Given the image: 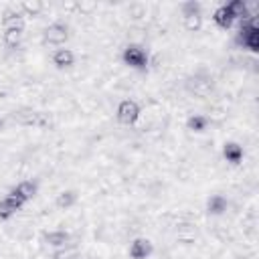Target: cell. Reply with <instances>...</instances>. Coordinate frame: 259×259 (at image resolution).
<instances>
[{
	"label": "cell",
	"mask_w": 259,
	"mask_h": 259,
	"mask_svg": "<svg viewBox=\"0 0 259 259\" xmlns=\"http://www.w3.org/2000/svg\"><path fill=\"white\" fill-rule=\"evenodd\" d=\"M212 20H214L221 28H229V26L233 24L235 16L231 14V10H229V6H227V4H221V6L212 12Z\"/></svg>",
	"instance_id": "cell-8"
},
{
	"label": "cell",
	"mask_w": 259,
	"mask_h": 259,
	"mask_svg": "<svg viewBox=\"0 0 259 259\" xmlns=\"http://www.w3.org/2000/svg\"><path fill=\"white\" fill-rule=\"evenodd\" d=\"M77 251L73 247H61L57 253H55V259H75Z\"/></svg>",
	"instance_id": "cell-21"
},
{
	"label": "cell",
	"mask_w": 259,
	"mask_h": 259,
	"mask_svg": "<svg viewBox=\"0 0 259 259\" xmlns=\"http://www.w3.org/2000/svg\"><path fill=\"white\" fill-rule=\"evenodd\" d=\"M206 210L210 214H221L227 210V198L223 194H212L208 200H206Z\"/></svg>",
	"instance_id": "cell-14"
},
{
	"label": "cell",
	"mask_w": 259,
	"mask_h": 259,
	"mask_svg": "<svg viewBox=\"0 0 259 259\" xmlns=\"http://www.w3.org/2000/svg\"><path fill=\"white\" fill-rule=\"evenodd\" d=\"M67 36H69V30L61 22H53L45 28V42H49V45H63L67 40Z\"/></svg>",
	"instance_id": "cell-6"
},
{
	"label": "cell",
	"mask_w": 259,
	"mask_h": 259,
	"mask_svg": "<svg viewBox=\"0 0 259 259\" xmlns=\"http://www.w3.org/2000/svg\"><path fill=\"white\" fill-rule=\"evenodd\" d=\"M14 192L20 194L24 200H30V198L36 194V182H32V180H22V182L14 188Z\"/></svg>",
	"instance_id": "cell-16"
},
{
	"label": "cell",
	"mask_w": 259,
	"mask_h": 259,
	"mask_svg": "<svg viewBox=\"0 0 259 259\" xmlns=\"http://www.w3.org/2000/svg\"><path fill=\"white\" fill-rule=\"evenodd\" d=\"M152 251H154V247L148 239H136L130 245V257L132 259H146L152 255Z\"/></svg>",
	"instance_id": "cell-7"
},
{
	"label": "cell",
	"mask_w": 259,
	"mask_h": 259,
	"mask_svg": "<svg viewBox=\"0 0 259 259\" xmlns=\"http://www.w3.org/2000/svg\"><path fill=\"white\" fill-rule=\"evenodd\" d=\"M2 26L4 28H24V22H22V12L16 8V10H6L2 14Z\"/></svg>",
	"instance_id": "cell-9"
},
{
	"label": "cell",
	"mask_w": 259,
	"mask_h": 259,
	"mask_svg": "<svg viewBox=\"0 0 259 259\" xmlns=\"http://www.w3.org/2000/svg\"><path fill=\"white\" fill-rule=\"evenodd\" d=\"M223 154H225L227 162H231V164H239L241 158H243V148H241L239 144H235V142H227V144L223 146Z\"/></svg>",
	"instance_id": "cell-11"
},
{
	"label": "cell",
	"mask_w": 259,
	"mask_h": 259,
	"mask_svg": "<svg viewBox=\"0 0 259 259\" xmlns=\"http://www.w3.org/2000/svg\"><path fill=\"white\" fill-rule=\"evenodd\" d=\"M140 117V105L134 99H121L117 105V119L125 125L134 123Z\"/></svg>",
	"instance_id": "cell-4"
},
{
	"label": "cell",
	"mask_w": 259,
	"mask_h": 259,
	"mask_svg": "<svg viewBox=\"0 0 259 259\" xmlns=\"http://www.w3.org/2000/svg\"><path fill=\"white\" fill-rule=\"evenodd\" d=\"M176 237H178V241L180 243H192L194 239H196V229H194V225L192 223H180L178 225V229H176Z\"/></svg>",
	"instance_id": "cell-12"
},
{
	"label": "cell",
	"mask_w": 259,
	"mask_h": 259,
	"mask_svg": "<svg viewBox=\"0 0 259 259\" xmlns=\"http://www.w3.org/2000/svg\"><path fill=\"white\" fill-rule=\"evenodd\" d=\"M227 6H229V10H231V14H233L235 18H247V16H249L247 4H245L243 0H231Z\"/></svg>",
	"instance_id": "cell-20"
},
{
	"label": "cell",
	"mask_w": 259,
	"mask_h": 259,
	"mask_svg": "<svg viewBox=\"0 0 259 259\" xmlns=\"http://www.w3.org/2000/svg\"><path fill=\"white\" fill-rule=\"evenodd\" d=\"M12 119L20 125H36V127H49L51 115L45 111H34L28 107H20L12 111Z\"/></svg>",
	"instance_id": "cell-1"
},
{
	"label": "cell",
	"mask_w": 259,
	"mask_h": 259,
	"mask_svg": "<svg viewBox=\"0 0 259 259\" xmlns=\"http://www.w3.org/2000/svg\"><path fill=\"white\" fill-rule=\"evenodd\" d=\"M180 8H182V22H184V28L190 30V32L200 30V26H202L200 4L194 2V0H190V2H184Z\"/></svg>",
	"instance_id": "cell-2"
},
{
	"label": "cell",
	"mask_w": 259,
	"mask_h": 259,
	"mask_svg": "<svg viewBox=\"0 0 259 259\" xmlns=\"http://www.w3.org/2000/svg\"><path fill=\"white\" fill-rule=\"evenodd\" d=\"M45 243L55 247V249H61V247H67L69 243V235L65 231H51L45 235Z\"/></svg>",
	"instance_id": "cell-13"
},
{
	"label": "cell",
	"mask_w": 259,
	"mask_h": 259,
	"mask_svg": "<svg viewBox=\"0 0 259 259\" xmlns=\"http://www.w3.org/2000/svg\"><path fill=\"white\" fill-rule=\"evenodd\" d=\"M24 202H26V200H24L20 194H16V192L12 190L6 198L0 200V219H10V217H12Z\"/></svg>",
	"instance_id": "cell-5"
},
{
	"label": "cell",
	"mask_w": 259,
	"mask_h": 259,
	"mask_svg": "<svg viewBox=\"0 0 259 259\" xmlns=\"http://www.w3.org/2000/svg\"><path fill=\"white\" fill-rule=\"evenodd\" d=\"M75 202H77V194L73 190H63L61 194H57V200H55L59 208H71Z\"/></svg>",
	"instance_id": "cell-19"
},
{
	"label": "cell",
	"mask_w": 259,
	"mask_h": 259,
	"mask_svg": "<svg viewBox=\"0 0 259 259\" xmlns=\"http://www.w3.org/2000/svg\"><path fill=\"white\" fill-rule=\"evenodd\" d=\"M121 59H123L125 65L136 67V69H144L148 65V53L140 45H127L121 53Z\"/></svg>",
	"instance_id": "cell-3"
},
{
	"label": "cell",
	"mask_w": 259,
	"mask_h": 259,
	"mask_svg": "<svg viewBox=\"0 0 259 259\" xmlns=\"http://www.w3.org/2000/svg\"><path fill=\"white\" fill-rule=\"evenodd\" d=\"M53 63L59 67V69H65V67H71L75 63V55L71 49H57L53 53Z\"/></svg>",
	"instance_id": "cell-10"
},
{
	"label": "cell",
	"mask_w": 259,
	"mask_h": 259,
	"mask_svg": "<svg viewBox=\"0 0 259 259\" xmlns=\"http://www.w3.org/2000/svg\"><path fill=\"white\" fill-rule=\"evenodd\" d=\"M4 125H6V121H4V119H2V117H0V132H2V130H4Z\"/></svg>",
	"instance_id": "cell-22"
},
{
	"label": "cell",
	"mask_w": 259,
	"mask_h": 259,
	"mask_svg": "<svg viewBox=\"0 0 259 259\" xmlns=\"http://www.w3.org/2000/svg\"><path fill=\"white\" fill-rule=\"evenodd\" d=\"M2 38H4L6 47H18L20 38H22V28H4Z\"/></svg>",
	"instance_id": "cell-17"
},
{
	"label": "cell",
	"mask_w": 259,
	"mask_h": 259,
	"mask_svg": "<svg viewBox=\"0 0 259 259\" xmlns=\"http://www.w3.org/2000/svg\"><path fill=\"white\" fill-rule=\"evenodd\" d=\"M42 8H45V4H42L40 0H24V2L18 4V10H20V12H26L28 16H36V14H40Z\"/></svg>",
	"instance_id": "cell-15"
},
{
	"label": "cell",
	"mask_w": 259,
	"mask_h": 259,
	"mask_svg": "<svg viewBox=\"0 0 259 259\" xmlns=\"http://www.w3.org/2000/svg\"><path fill=\"white\" fill-rule=\"evenodd\" d=\"M206 125H208V117L206 115L194 113V115H190L186 119V127L192 130V132H202V130H206Z\"/></svg>",
	"instance_id": "cell-18"
}]
</instances>
